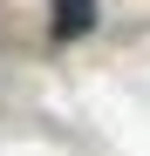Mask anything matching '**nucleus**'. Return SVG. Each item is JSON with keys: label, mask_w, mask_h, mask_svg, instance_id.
Here are the masks:
<instances>
[{"label": "nucleus", "mask_w": 150, "mask_h": 156, "mask_svg": "<svg viewBox=\"0 0 150 156\" xmlns=\"http://www.w3.org/2000/svg\"><path fill=\"white\" fill-rule=\"evenodd\" d=\"M89 20H96V0H62L55 7V41H75Z\"/></svg>", "instance_id": "1"}]
</instances>
